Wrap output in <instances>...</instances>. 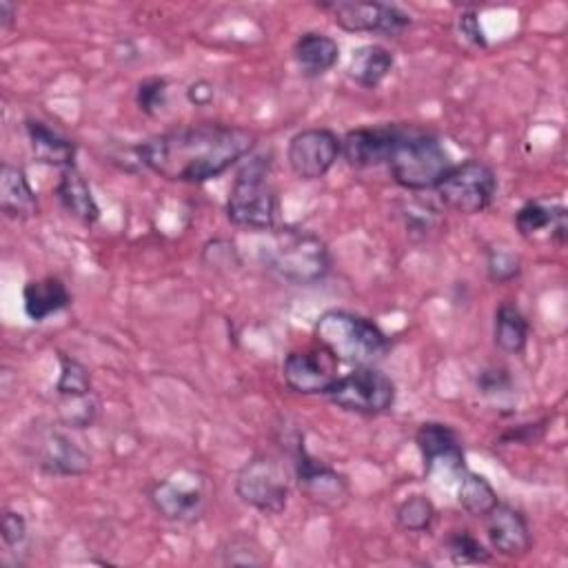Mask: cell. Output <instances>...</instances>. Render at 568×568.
<instances>
[{
    "mask_svg": "<svg viewBox=\"0 0 568 568\" xmlns=\"http://www.w3.org/2000/svg\"><path fill=\"white\" fill-rule=\"evenodd\" d=\"M255 146V133L222 122H204L155 133L135 146L138 160L171 182L200 184L237 164Z\"/></svg>",
    "mask_w": 568,
    "mask_h": 568,
    "instance_id": "1",
    "label": "cell"
},
{
    "mask_svg": "<svg viewBox=\"0 0 568 568\" xmlns=\"http://www.w3.org/2000/svg\"><path fill=\"white\" fill-rule=\"evenodd\" d=\"M262 264L282 282L311 286L326 277L331 255L324 240L306 229H273L266 244L260 246Z\"/></svg>",
    "mask_w": 568,
    "mask_h": 568,
    "instance_id": "2",
    "label": "cell"
},
{
    "mask_svg": "<svg viewBox=\"0 0 568 568\" xmlns=\"http://www.w3.org/2000/svg\"><path fill=\"white\" fill-rule=\"evenodd\" d=\"M315 339L337 362L373 366L388 351L386 333L368 317L351 311H326L315 322Z\"/></svg>",
    "mask_w": 568,
    "mask_h": 568,
    "instance_id": "3",
    "label": "cell"
},
{
    "mask_svg": "<svg viewBox=\"0 0 568 568\" xmlns=\"http://www.w3.org/2000/svg\"><path fill=\"white\" fill-rule=\"evenodd\" d=\"M388 169L402 189L426 191L442 182V178L453 169V160L435 133L402 126L388 158Z\"/></svg>",
    "mask_w": 568,
    "mask_h": 568,
    "instance_id": "4",
    "label": "cell"
},
{
    "mask_svg": "<svg viewBox=\"0 0 568 568\" xmlns=\"http://www.w3.org/2000/svg\"><path fill=\"white\" fill-rule=\"evenodd\" d=\"M268 175L271 162L264 155L248 160L237 171L226 197V217L233 226L246 231H273L277 226L280 202Z\"/></svg>",
    "mask_w": 568,
    "mask_h": 568,
    "instance_id": "5",
    "label": "cell"
},
{
    "mask_svg": "<svg viewBox=\"0 0 568 568\" xmlns=\"http://www.w3.org/2000/svg\"><path fill=\"white\" fill-rule=\"evenodd\" d=\"M235 495L264 515H280L288 501V473L273 455H255L235 475Z\"/></svg>",
    "mask_w": 568,
    "mask_h": 568,
    "instance_id": "6",
    "label": "cell"
},
{
    "mask_svg": "<svg viewBox=\"0 0 568 568\" xmlns=\"http://www.w3.org/2000/svg\"><path fill=\"white\" fill-rule=\"evenodd\" d=\"M326 397L348 413L382 415L395 404V384L375 366H355V371L335 379Z\"/></svg>",
    "mask_w": 568,
    "mask_h": 568,
    "instance_id": "7",
    "label": "cell"
},
{
    "mask_svg": "<svg viewBox=\"0 0 568 568\" xmlns=\"http://www.w3.org/2000/svg\"><path fill=\"white\" fill-rule=\"evenodd\" d=\"M435 191L448 209L475 215L490 206L497 191V178L486 162L466 160L462 164H453Z\"/></svg>",
    "mask_w": 568,
    "mask_h": 568,
    "instance_id": "8",
    "label": "cell"
},
{
    "mask_svg": "<svg viewBox=\"0 0 568 568\" xmlns=\"http://www.w3.org/2000/svg\"><path fill=\"white\" fill-rule=\"evenodd\" d=\"M320 9L328 11L333 22L348 33H382L395 38L410 24V16L397 4L335 0L322 2Z\"/></svg>",
    "mask_w": 568,
    "mask_h": 568,
    "instance_id": "9",
    "label": "cell"
},
{
    "mask_svg": "<svg viewBox=\"0 0 568 568\" xmlns=\"http://www.w3.org/2000/svg\"><path fill=\"white\" fill-rule=\"evenodd\" d=\"M149 504L166 521H191L204 506V477L195 470L180 468L158 479L149 488Z\"/></svg>",
    "mask_w": 568,
    "mask_h": 568,
    "instance_id": "10",
    "label": "cell"
},
{
    "mask_svg": "<svg viewBox=\"0 0 568 568\" xmlns=\"http://www.w3.org/2000/svg\"><path fill=\"white\" fill-rule=\"evenodd\" d=\"M342 155V140L326 126H311L297 131L286 146L291 171L300 180L324 178Z\"/></svg>",
    "mask_w": 568,
    "mask_h": 568,
    "instance_id": "11",
    "label": "cell"
},
{
    "mask_svg": "<svg viewBox=\"0 0 568 568\" xmlns=\"http://www.w3.org/2000/svg\"><path fill=\"white\" fill-rule=\"evenodd\" d=\"M337 359L320 344L304 351H291L282 364L284 384L302 395H326L335 384Z\"/></svg>",
    "mask_w": 568,
    "mask_h": 568,
    "instance_id": "12",
    "label": "cell"
},
{
    "mask_svg": "<svg viewBox=\"0 0 568 568\" xmlns=\"http://www.w3.org/2000/svg\"><path fill=\"white\" fill-rule=\"evenodd\" d=\"M27 448L33 457V464L49 475L75 477L84 475L91 466L89 455L71 437L55 428L36 430Z\"/></svg>",
    "mask_w": 568,
    "mask_h": 568,
    "instance_id": "13",
    "label": "cell"
},
{
    "mask_svg": "<svg viewBox=\"0 0 568 568\" xmlns=\"http://www.w3.org/2000/svg\"><path fill=\"white\" fill-rule=\"evenodd\" d=\"M293 466H295V477L300 488L313 499L324 506H339L346 495L348 486L344 475H339L335 468L324 464L322 459L313 457L302 442H297L295 453H293Z\"/></svg>",
    "mask_w": 568,
    "mask_h": 568,
    "instance_id": "14",
    "label": "cell"
},
{
    "mask_svg": "<svg viewBox=\"0 0 568 568\" xmlns=\"http://www.w3.org/2000/svg\"><path fill=\"white\" fill-rule=\"evenodd\" d=\"M402 126L379 124V126H357L342 138V155L353 169H371L388 164L393 146L399 138Z\"/></svg>",
    "mask_w": 568,
    "mask_h": 568,
    "instance_id": "15",
    "label": "cell"
},
{
    "mask_svg": "<svg viewBox=\"0 0 568 568\" xmlns=\"http://www.w3.org/2000/svg\"><path fill=\"white\" fill-rule=\"evenodd\" d=\"M486 537L490 548L501 557H521L530 550L532 537L521 510L497 501L486 515Z\"/></svg>",
    "mask_w": 568,
    "mask_h": 568,
    "instance_id": "16",
    "label": "cell"
},
{
    "mask_svg": "<svg viewBox=\"0 0 568 568\" xmlns=\"http://www.w3.org/2000/svg\"><path fill=\"white\" fill-rule=\"evenodd\" d=\"M415 444L419 448L424 473L433 475L437 466L450 470H464V448L459 435L444 422H424L415 433Z\"/></svg>",
    "mask_w": 568,
    "mask_h": 568,
    "instance_id": "17",
    "label": "cell"
},
{
    "mask_svg": "<svg viewBox=\"0 0 568 568\" xmlns=\"http://www.w3.org/2000/svg\"><path fill=\"white\" fill-rule=\"evenodd\" d=\"M515 226L524 237L548 235L557 244L566 240V209L559 204H548L544 200H530L515 213Z\"/></svg>",
    "mask_w": 568,
    "mask_h": 568,
    "instance_id": "18",
    "label": "cell"
},
{
    "mask_svg": "<svg viewBox=\"0 0 568 568\" xmlns=\"http://www.w3.org/2000/svg\"><path fill=\"white\" fill-rule=\"evenodd\" d=\"M0 209L7 217L27 220L38 215V197L29 184L27 173L20 166H0Z\"/></svg>",
    "mask_w": 568,
    "mask_h": 568,
    "instance_id": "19",
    "label": "cell"
},
{
    "mask_svg": "<svg viewBox=\"0 0 568 568\" xmlns=\"http://www.w3.org/2000/svg\"><path fill=\"white\" fill-rule=\"evenodd\" d=\"M71 302L67 284L60 277H42L29 280L22 288V304L24 313L31 322H44L47 317L60 313Z\"/></svg>",
    "mask_w": 568,
    "mask_h": 568,
    "instance_id": "20",
    "label": "cell"
},
{
    "mask_svg": "<svg viewBox=\"0 0 568 568\" xmlns=\"http://www.w3.org/2000/svg\"><path fill=\"white\" fill-rule=\"evenodd\" d=\"M55 195L58 202L62 204V209L73 215L75 220L84 222V224H93L100 217V206L91 193V186L87 182V178L75 169H62L58 184H55Z\"/></svg>",
    "mask_w": 568,
    "mask_h": 568,
    "instance_id": "21",
    "label": "cell"
},
{
    "mask_svg": "<svg viewBox=\"0 0 568 568\" xmlns=\"http://www.w3.org/2000/svg\"><path fill=\"white\" fill-rule=\"evenodd\" d=\"M24 129H27L33 158L38 162L58 166L60 171L75 166V144L69 138L60 135L58 131H53L40 120H27Z\"/></svg>",
    "mask_w": 568,
    "mask_h": 568,
    "instance_id": "22",
    "label": "cell"
},
{
    "mask_svg": "<svg viewBox=\"0 0 568 568\" xmlns=\"http://www.w3.org/2000/svg\"><path fill=\"white\" fill-rule=\"evenodd\" d=\"M293 58L304 75L320 78L335 67L339 58V44L326 33L306 31L295 40Z\"/></svg>",
    "mask_w": 568,
    "mask_h": 568,
    "instance_id": "23",
    "label": "cell"
},
{
    "mask_svg": "<svg viewBox=\"0 0 568 568\" xmlns=\"http://www.w3.org/2000/svg\"><path fill=\"white\" fill-rule=\"evenodd\" d=\"M390 69H393V53L386 47L362 44L353 51L346 73L355 84L364 89H375L390 73Z\"/></svg>",
    "mask_w": 568,
    "mask_h": 568,
    "instance_id": "24",
    "label": "cell"
},
{
    "mask_svg": "<svg viewBox=\"0 0 568 568\" xmlns=\"http://www.w3.org/2000/svg\"><path fill=\"white\" fill-rule=\"evenodd\" d=\"M493 337L499 351L508 355H519L528 344V322L524 313L510 304L504 302L495 311V324H493Z\"/></svg>",
    "mask_w": 568,
    "mask_h": 568,
    "instance_id": "25",
    "label": "cell"
},
{
    "mask_svg": "<svg viewBox=\"0 0 568 568\" xmlns=\"http://www.w3.org/2000/svg\"><path fill=\"white\" fill-rule=\"evenodd\" d=\"M457 501L468 515L484 517L499 499H497L495 488L490 486V481L484 475L464 468L459 488H457Z\"/></svg>",
    "mask_w": 568,
    "mask_h": 568,
    "instance_id": "26",
    "label": "cell"
},
{
    "mask_svg": "<svg viewBox=\"0 0 568 568\" xmlns=\"http://www.w3.org/2000/svg\"><path fill=\"white\" fill-rule=\"evenodd\" d=\"M437 517L435 504L426 495H410L395 508V521L402 530L426 532Z\"/></svg>",
    "mask_w": 568,
    "mask_h": 568,
    "instance_id": "27",
    "label": "cell"
},
{
    "mask_svg": "<svg viewBox=\"0 0 568 568\" xmlns=\"http://www.w3.org/2000/svg\"><path fill=\"white\" fill-rule=\"evenodd\" d=\"M60 362V375L55 382V393L60 397H82V395H91V375L89 368L78 362L75 357L60 353L58 355Z\"/></svg>",
    "mask_w": 568,
    "mask_h": 568,
    "instance_id": "28",
    "label": "cell"
},
{
    "mask_svg": "<svg viewBox=\"0 0 568 568\" xmlns=\"http://www.w3.org/2000/svg\"><path fill=\"white\" fill-rule=\"evenodd\" d=\"M446 555L453 564H484L490 559L486 546L470 530H450L444 539Z\"/></svg>",
    "mask_w": 568,
    "mask_h": 568,
    "instance_id": "29",
    "label": "cell"
},
{
    "mask_svg": "<svg viewBox=\"0 0 568 568\" xmlns=\"http://www.w3.org/2000/svg\"><path fill=\"white\" fill-rule=\"evenodd\" d=\"M169 98V82L160 75L144 78L135 89V104L146 115H158L164 111Z\"/></svg>",
    "mask_w": 568,
    "mask_h": 568,
    "instance_id": "30",
    "label": "cell"
},
{
    "mask_svg": "<svg viewBox=\"0 0 568 568\" xmlns=\"http://www.w3.org/2000/svg\"><path fill=\"white\" fill-rule=\"evenodd\" d=\"M60 419L67 426L73 428H87L93 424L95 413H98V404L91 395H82V397H60Z\"/></svg>",
    "mask_w": 568,
    "mask_h": 568,
    "instance_id": "31",
    "label": "cell"
},
{
    "mask_svg": "<svg viewBox=\"0 0 568 568\" xmlns=\"http://www.w3.org/2000/svg\"><path fill=\"white\" fill-rule=\"evenodd\" d=\"M519 271H521V262H519V255H515L513 251L499 248V246H493L486 251V273L490 282L506 284L515 280Z\"/></svg>",
    "mask_w": 568,
    "mask_h": 568,
    "instance_id": "32",
    "label": "cell"
},
{
    "mask_svg": "<svg viewBox=\"0 0 568 568\" xmlns=\"http://www.w3.org/2000/svg\"><path fill=\"white\" fill-rule=\"evenodd\" d=\"M222 561L231 566H260L264 557L260 555V548L253 539L235 537V539H229L226 546L222 548Z\"/></svg>",
    "mask_w": 568,
    "mask_h": 568,
    "instance_id": "33",
    "label": "cell"
},
{
    "mask_svg": "<svg viewBox=\"0 0 568 568\" xmlns=\"http://www.w3.org/2000/svg\"><path fill=\"white\" fill-rule=\"evenodd\" d=\"M477 388L486 397H497V395H506L513 386H510V377L504 368H486L477 377Z\"/></svg>",
    "mask_w": 568,
    "mask_h": 568,
    "instance_id": "34",
    "label": "cell"
},
{
    "mask_svg": "<svg viewBox=\"0 0 568 568\" xmlns=\"http://www.w3.org/2000/svg\"><path fill=\"white\" fill-rule=\"evenodd\" d=\"M457 33L470 47H479V49L486 47V38H484V31H481V24H479V18H477L475 11H462L459 13Z\"/></svg>",
    "mask_w": 568,
    "mask_h": 568,
    "instance_id": "35",
    "label": "cell"
},
{
    "mask_svg": "<svg viewBox=\"0 0 568 568\" xmlns=\"http://www.w3.org/2000/svg\"><path fill=\"white\" fill-rule=\"evenodd\" d=\"M27 539V521L20 513L16 510H4L2 513V541L9 548L20 546Z\"/></svg>",
    "mask_w": 568,
    "mask_h": 568,
    "instance_id": "36",
    "label": "cell"
},
{
    "mask_svg": "<svg viewBox=\"0 0 568 568\" xmlns=\"http://www.w3.org/2000/svg\"><path fill=\"white\" fill-rule=\"evenodd\" d=\"M213 84H209L206 80H195L189 84L186 89V100L193 104V106H206L213 102Z\"/></svg>",
    "mask_w": 568,
    "mask_h": 568,
    "instance_id": "37",
    "label": "cell"
},
{
    "mask_svg": "<svg viewBox=\"0 0 568 568\" xmlns=\"http://www.w3.org/2000/svg\"><path fill=\"white\" fill-rule=\"evenodd\" d=\"M544 424H546V422H537V424H521V426H517V428L508 430V433L504 435V439H510V442H526V444H530V442H535V439H539V437H541V433H544Z\"/></svg>",
    "mask_w": 568,
    "mask_h": 568,
    "instance_id": "38",
    "label": "cell"
},
{
    "mask_svg": "<svg viewBox=\"0 0 568 568\" xmlns=\"http://www.w3.org/2000/svg\"><path fill=\"white\" fill-rule=\"evenodd\" d=\"M16 18V7L9 0H0V27L9 29Z\"/></svg>",
    "mask_w": 568,
    "mask_h": 568,
    "instance_id": "39",
    "label": "cell"
}]
</instances>
